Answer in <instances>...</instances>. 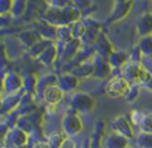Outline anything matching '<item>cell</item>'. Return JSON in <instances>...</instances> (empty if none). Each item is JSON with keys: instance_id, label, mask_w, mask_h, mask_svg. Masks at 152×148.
Masks as SVG:
<instances>
[{"instance_id": "1", "label": "cell", "mask_w": 152, "mask_h": 148, "mask_svg": "<svg viewBox=\"0 0 152 148\" xmlns=\"http://www.w3.org/2000/svg\"><path fill=\"white\" fill-rule=\"evenodd\" d=\"M80 18V11L75 9L73 5H70L64 9L49 6L45 12L43 20L55 27H61V26L72 25L75 22L79 21Z\"/></svg>"}, {"instance_id": "2", "label": "cell", "mask_w": 152, "mask_h": 148, "mask_svg": "<svg viewBox=\"0 0 152 148\" xmlns=\"http://www.w3.org/2000/svg\"><path fill=\"white\" fill-rule=\"evenodd\" d=\"M70 109L78 114H89L96 108V100L88 92L76 91L71 95L69 102Z\"/></svg>"}, {"instance_id": "3", "label": "cell", "mask_w": 152, "mask_h": 148, "mask_svg": "<svg viewBox=\"0 0 152 148\" xmlns=\"http://www.w3.org/2000/svg\"><path fill=\"white\" fill-rule=\"evenodd\" d=\"M85 129V124L80 117V114L69 109L61 120V131L70 138L79 135Z\"/></svg>"}, {"instance_id": "4", "label": "cell", "mask_w": 152, "mask_h": 148, "mask_svg": "<svg viewBox=\"0 0 152 148\" xmlns=\"http://www.w3.org/2000/svg\"><path fill=\"white\" fill-rule=\"evenodd\" d=\"M130 84L122 75H115L105 86V93L110 98L124 97L127 93Z\"/></svg>"}, {"instance_id": "5", "label": "cell", "mask_w": 152, "mask_h": 148, "mask_svg": "<svg viewBox=\"0 0 152 148\" xmlns=\"http://www.w3.org/2000/svg\"><path fill=\"white\" fill-rule=\"evenodd\" d=\"M110 129H112V131L121 134L129 140L135 137L134 127L131 124L128 116H126V115H117V116H115L110 121Z\"/></svg>"}, {"instance_id": "6", "label": "cell", "mask_w": 152, "mask_h": 148, "mask_svg": "<svg viewBox=\"0 0 152 148\" xmlns=\"http://www.w3.org/2000/svg\"><path fill=\"white\" fill-rule=\"evenodd\" d=\"M92 61H93V65H94V73H93L94 78H96L98 80H104L112 75L114 69L110 66L106 57H103L101 55L95 53Z\"/></svg>"}, {"instance_id": "7", "label": "cell", "mask_w": 152, "mask_h": 148, "mask_svg": "<svg viewBox=\"0 0 152 148\" xmlns=\"http://www.w3.org/2000/svg\"><path fill=\"white\" fill-rule=\"evenodd\" d=\"M144 66L140 62L128 60L121 69L120 74L129 82L130 85H139V79Z\"/></svg>"}, {"instance_id": "8", "label": "cell", "mask_w": 152, "mask_h": 148, "mask_svg": "<svg viewBox=\"0 0 152 148\" xmlns=\"http://www.w3.org/2000/svg\"><path fill=\"white\" fill-rule=\"evenodd\" d=\"M28 134L23 129L15 126L10 129L7 137L4 138L7 146L13 148H21L28 143Z\"/></svg>"}, {"instance_id": "9", "label": "cell", "mask_w": 152, "mask_h": 148, "mask_svg": "<svg viewBox=\"0 0 152 148\" xmlns=\"http://www.w3.org/2000/svg\"><path fill=\"white\" fill-rule=\"evenodd\" d=\"M41 123V114H39L37 111L30 113L27 115H22L19 117L17 121V125L19 129H23L24 131L29 135L34 131L38 129V126Z\"/></svg>"}, {"instance_id": "10", "label": "cell", "mask_w": 152, "mask_h": 148, "mask_svg": "<svg viewBox=\"0 0 152 148\" xmlns=\"http://www.w3.org/2000/svg\"><path fill=\"white\" fill-rule=\"evenodd\" d=\"M3 91L7 94L17 93L23 89V78L16 73H7L3 77Z\"/></svg>"}, {"instance_id": "11", "label": "cell", "mask_w": 152, "mask_h": 148, "mask_svg": "<svg viewBox=\"0 0 152 148\" xmlns=\"http://www.w3.org/2000/svg\"><path fill=\"white\" fill-rule=\"evenodd\" d=\"M34 29L38 32L41 38L51 42H56L57 38V27L47 23L44 20H39L34 23Z\"/></svg>"}, {"instance_id": "12", "label": "cell", "mask_w": 152, "mask_h": 148, "mask_svg": "<svg viewBox=\"0 0 152 148\" xmlns=\"http://www.w3.org/2000/svg\"><path fill=\"white\" fill-rule=\"evenodd\" d=\"M80 80L76 78L71 73H64L57 76V84L56 85L61 88L64 93H70L77 89L79 86Z\"/></svg>"}, {"instance_id": "13", "label": "cell", "mask_w": 152, "mask_h": 148, "mask_svg": "<svg viewBox=\"0 0 152 148\" xmlns=\"http://www.w3.org/2000/svg\"><path fill=\"white\" fill-rule=\"evenodd\" d=\"M83 23L86 25V34L83 40H81V44H85L87 46L94 45L97 36L101 32L100 31L99 23L97 21H95V20L91 19V18L85 19L83 20Z\"/></svg>"}, {"instance_id": "14", "label": "cell", "mask_w": 152, "mask_h": 148, "mask_svg": "<svg viewBox=\"0 0 152 148\" xmlns=\"http://www.w3.org/2000/svg\"><path fill=\"white\" fill-rule=\"evenodd\" d=\"M103 146L104 148H126L129 146V139L112 131L103 139Z\"/></svg>"}, {"instance_id": "15", "label": "cell", "mask_w": 152, "mask_h": 148, "mask_svg": "<svg viewBox=\"0 0 152 148\" xmlns=\"http://www.w3.org/2000/svg\"><path fill=\"white\" fill-rule=\"evenodd\" d=\"M64 92L61 90V88L57 85H52L48 87L43 93L42 100L49 106H56L63 100Z\"/></svg>"}, {"instance_id": "16", "label": "cell", "mask_w": 152, "mask_h": 148, "mask_svg": "<svg viewBox=\"0 0 152 148\" xmlns=\"http://www.w3.org/2000/svg\"><path fill=\"white\" fill-rule=\"evenodd\" d=\"M69 73H71L72 75H74L76 78H78L79 80L93 77V73H94L93 61L92 60L83 61V62L76 64Z\"/></svg>"}, {"instance_id": "17", "label": "cell", "mask_w": 152, "mask_h": 148, "mask_svg": "<svg viewBox=\"0 0 152 148\" xmlns=\"http://www.w3.org/2000/svg\"><path fill=\"white\" fill-rule=\"evenodd\" d=\"M59 57V52L58 48H57V45L55 43H53L51 46H49L48 48L45 50V52L41 55L38 58V60L40 61L42 64L46 65L48 67L54 66L55 62L58 60Z\"/></svg>"}, {"instance_id": "18", "label": "cell", "mask_w": 152, "mask_h": 148, "mask_svg": "<svg viewBox=\"0 0 152 148\" xmlns=\"http://www.w3.org/2000/svg\"><path fill=\"white\" fill-rule=\"evenodd\" d=\"M94 49H95V52L97 54L101 55L103 57H106V58L114 51L110 40L106 38L105 34H103V32H100L99 35L97 36L95 43H94Z\"/></svg>"}, {"instance_id": "19", "label": "cell", "mask_w": 152, "mask_h": 148, "mask_svg": "<svg viewBox=\"0 0 152 148\" xmlns=\"http://www.w3.org/2000/svg\"><path fill=\"white\" fill-rule=\"evenodd\" d=\"M57 84V76L54 74H48L38 79V84L36 88V97H43V93L48 87Z\"/></svg>"}, {"instance_id": "20", "label": "cell", "mask_w": 152, "mask_h": 148, "mask_svg": "<svg viewBox=\"0 0 152 148\" xmlns=\"http://www.w3.org/2000/svg\"><path fill=\"white\" fill-rule=\"evenodd\" d=\"M17 38L19 40V42L21 43L22 46L25 47L27 50L30 47L34 46L38 40H42V38H40V35L38 34V32L34 29L24 30V31L19 32V34L17 35Z\"/></svg>"}, {"instance_id": "21", "label": "cell", "mask_w": 152, "mask_h": 148, "mask_svg": "<svg viewBox=\"0 0 152 148\" xmlns=\"http://www.w3.org/2000/svg\"><path fill=\"white\" fill-rule=\"evenodd\" d=\"M107 60L110 62V66L113 67V69H119L121 71L123 66L126 64V62L129 60V58L126 56V54L121 51H113L110 54V56L107 57Z\"/></svg>"}, {"instance_id": "22", "label": "cell", "mask_w": 152, "mask_h": 148, "mask_svg": "<svg viewBox=\"0 0 152 148\" xmlns=\"http://www.w3.org/2000/svg\"><path fill=\"white\" fill-rule=\"evenodd\" d=\"M137 31L140 35L147 36L152 34V14H146L141 18L137 24Z\"/></svg>"}, {"instance_id": "23", "label": "cell", "mask_w": 152, "mask_h": 148, "mask_svg": "<svg viewBox=\"0 0 152 148\" xmlns=\"http://www.w3.org/2000/svg\"><path fill=\"white\" fill-rule=\"evenodd\" d=\"M53 43H54V42H51V40H43V38H42V40H38V42H37L34 46L30 47V48L28 49V55H29L31 58L38 59L39 57H40L41 55L45 52V50H46L49 46H51Z\"/></svg>"}, {"instance_id": "24", "label": "cell", "mask_w": 152, "mask_h": 148, "mask_svg": "<svg viewBox=\"0 0 152 148\" xmlns=\"http://www.w3.org/2000/svg\"><path fill=\"white\" fill-rule=\"evenodd\" d=\"M131 9V2H123V3H117L113 11V15H110V20L113 21H119L122 20L123 18L126 17L127 14Z\"/></svg>"}, {"instance_id": "25", "label": "cell", "mask_w": 152, "mask_h": 148, "mask_svg": "<svg viewBox=\"0 0 152 148\" xmlns=\"http://www.w3.org/2000/svg\"><path fill=\"white\" fill-rule=\"evenodd\" d=\"M67 138L68 136L63 131H54V133H52L51 135L48 136L46 141L50 148H61Z\"/></svg>"}, {"instance_id": "26", "label": "cell", "mask_w": 152, "mask_h": 148, "mask_svg": "<svg viewBox=\"0 0 152 148\" xmlns=\"http://www.w3.org/2000/svg\"><path fill=\"white\" fill-rule=\"evenodd\" d=\"M137 127L139 131L152 133V112H143Z\"/></svg>"}, {"instance_id": "27", "label": "cell", "mask_w": 152, "mask_h": 148, "mask_svg": "<svg viewBox=\"0 0 152 148\" xmlns=\"http://www.w3.org/2000/svg\"><path fill=\"white\" fill-rule=\"evenodd\" d=\"M27 0H13V5L11 9L12 18L22 17L27 9Z\"/></svg>"}, {"instance_id": "28", "label": "cell", "mask_w": 152, "mask_h": 148, "mask_svg": "<svg viewBox=\"0 0 152 148\" xmlns=\"http://www.w3.org/2000/svg\"><path fill=\"white\" fill-rule=\"evenodd\" d=\"M37 84H38V78L34 74H30V75L23 77V89L27 93L34 94V95L36 94Z\"/></svg>"}, {"instance_id": "29", "label": "cell", "mask_w": 152, "mask_h": 148, "mask_svg": "<svg viewBox=\"0 0 152 148\" xmlns=\"http://www.w3.org/2000/svg\"><path fill=\"white\" fill-rule=\"evenodd\" d=\"M57 42H61L63 44L67 45L68 43H70L71 40H73L71 33V25L68 26H61L57 27Z\"/></svg>"}, {"instance_id": "30", "label": "cell", "mask_w": 152, "mask_h": 148, "mask_svg": "<svg viewBox=\"0 0 152 148\" xmlns=\"http://www.w3.org/2000/svg\"><path fill=\"white\" fill-rule=\"evenodd\" d=\"M71 33L73 40H81L86 34V25L83 21L79 20V21L75 22L71 25Z\"/></svg>"}, {"instance_id": "31", "label": "cell", "mask_w": 152, "mask_h": 148, "mask_svg": "<svg viewBox=\"0 0 152 148\" xmlns=\"http://www.w3.org/2000/svg\"><path fill=\"white\" fill-rule=\"evenodd\" d=\"M137 145L141 148H152V133H143L139 131L135 134Z\"/></svg>"}, {"instance_id": "32", "label": "cell", "mask_w": 152, "mask_h": 148, "mask_svg": "<svg viewBox=\"0 0 152 148\" xmlns=\"http://www.w3.org/2000/svg\"><path fill=\"white\" fill-rule=\"evenodd\" d=\"M139 48L142 54L146 56H152V34L151 35L143 36L140 40Z\"/></svg>"}, {"instance_id": "33", "label": "cell", "mask_w": 152, "mask_h": 148, "mask_svg": "<svg viewBox=\"0 0 152 148\" xmlns=\"http://www.w3.org/2000/svg\"><path fill=\"white\" fill-rule=\"evenodd\" d=\"M141 94V89H140V85H130L127 93L125 94V100L128 104H133L137 100Z\"/></svg>"}, {"instance_id": "34", "label": "cell", "mask_w": 152, "mask_h": 148, "mask_svg": "<svg viewBox=\"0 0 152 148\" xmlns=\"http://www.w3.org/2000/svg\"><path fill=\"white\" fill-rule=\"evenodd\" d=\"M92 4H93L92 0H72V5L78 11H80L81 17H83L86 12L91 9Z\"/></svg>"}, {"instance_id": "35", "label": "cell", "mask_w": 152, "mask_h": 148, "mask_svg": "<svg viewBox=\"0 0 152 148\" xmlns=\"http://www.w3.org/2000/svg\"><path fill=\"white\" fill-rule=\"evenodd\" d=\"M13 0H0V16L11 15Z\"/></svg>"}, {"instance_id": "36", "label": "cell", "mask_w": 152, "mask_h": 148, "mask_svg": "<svg viewBox=\"0 0 152 148\" xmlns=\"http://www.w3.org/2000/svg\"><path fill=\"white\" fill-rule=\"evenodd\" d=\"M50 6L56 9H64L72 5V0H50Z\"/></svg>"}, {"instance_id": "37", "label": "cell", "mask_w": 152, "mask_h": 148, "mask_svg": "<svg viewBox=\"0 0 152 148\" xmlns=\"http://www.w3.org/2000/svg\"><path fill=\"white\" fill-rule=\"evenodd\" d=\"M13 19L11 15L0 16V27H7L11 24V20Z\"/></svg>"}, {"instance_id": "38", "label": "cell", "mask_w": 152, "mask_h": 148, "mask_svg": "<svg viewBox=\"0 0 152 148\" xmlns=\"http://www.w3.org/2000/svg\"><path fill=\"white\" fill-rule=\"evenodd\" d=\"M76 142L74 141L72 138L68 137L67 139H66V141L64 142V144L61 145V148H76Z\"/></svg>"}, {"instance_id": "39", "label": "cell", "mask_w": 152, "mask_h": 148, "mask_svg": "<svg viewBox=\"0 0 152 148\" xmlns=\"http://www.w3.org/2000/svg\"><path fill=\"white\" fill-rule=\"evenodd\" d=\"M30 148H50V147H49L47 141L45 140V141H37Z\"/></svg>"}, {"instance_id": "40", "label": "cell", "mask_w": 152, "mask_h": 148, "mask_svg": "<svg viewBox=\"0 0 152 148\" xmlns=\"http://www.w3.org/2000/svg\"><path fill=\"white\" fill-rule=\"evenodd\" d=\"M144 87L146 88L147 90H149L150 92H152V76H151V78L149 79V81L147 82V83L145 84V85H143Z\"/></svg>"}, {"instance_id": "41", "label": "cell", "mask_w": 152, "mask_h": 148, "mask_svg": "<svg viewBox=\"0 0 152 148\" xmlns=\"http://www.w3.org/2000/svg\"><path fill=\"white\" fill-rule=\"evenodd\" d=\"M117 3H123V2H129L130 0H116Z\"/></svg>"}, {"instance_id": "42", "label": "cell", "mask_w": 152, "mask_h": 148, "mask_svg": "<svg viewBox=\"0 0 152 148\" xmlns=\"http://www.w3.org/2000/svg\"><path fill=\"white\" fill-rule=\"evenodd\" d=\"M126 148H133V147H131V146H127Z\"/></svg>"}, {"instance_id": "43", "label": "cell", "mask_w": 152, "mask_h": 148, "mask_svg": "<svg viewBox=\"0 0 152 148\" xmlns=\"http://www.w3.org/2000/svg\"><path fill=\"white\" fill-rule=\"evenodd\" d=\"M1 139H2V138H0V141H1Z\"/></svg>"}]
</instances>
